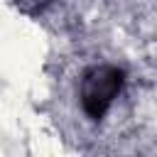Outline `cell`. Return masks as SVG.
Listing matches in <instances>:
<instances>
[{
    "label": "cell",
    "instance_id": "cell-1",
    "mask_svg": "<svg viewBox=\"0 0 157 157\" xmlns=\"http://www.w3.org/2000/svg\"><path fill=\"white\" fill-rule=\"evenodd\" d=\"M123 83H125L123 69L110 66V64L91 66V69L83 74L81 88H78V98H81L83 113H86L91 120H101V118L110 110L113 101L120 96Z\"/></svg>",
    "mask_w": 157,
    "mask_h": 157
},
{
    "label": "cell",
    "instance_id": "cell-2",
    "mask_svg": "<svg viewBox=\"0 0 157 157\" xmlns=\"http://www.w3.org/2000/svg\"><path fill=\"white\" fill-rule=\"evenodd\" d=\"M15 5L25 15H39V12H44L52 5V0H15Z\"/></svg>",
    "mask_w": 157,
    "mask_h": 157
}]
</instances>
